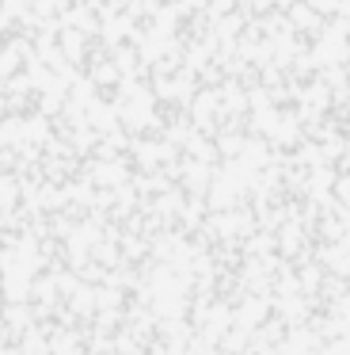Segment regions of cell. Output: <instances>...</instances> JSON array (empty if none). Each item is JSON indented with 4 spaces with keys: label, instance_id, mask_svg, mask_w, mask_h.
<instances>
[]
</instances>
